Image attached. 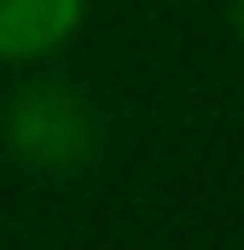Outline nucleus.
<instances>
[{
    "label": "nucleus",
    "mask_w": 244,
    "mask_h": 250,
    "mask_svg": "<svg viewBox=\"0 0 244 250\" xmlns=\"http://www.w3.org/2000/svg\"><path fill=\"white\" fill-rule=\"evenodd\" d=\"M0 134L18 163H29L41 175H76L99 151V111L70 82H23L6 99Z\"/></svg>",
    "instance_id": "1"
},
{
    "label": "nucleus",
    "mask_w": 244,
    "mask_h": 250,
    "mask_svg": "<svg viewBox=\"0 0 244 250\" xmlns=\"http://www.w3.org/2000/svg\"><path fill=\"white\" fill-rule=\"evenodd\" d=\"M81 29V0H0V64L53 59Z\"/></svg>",
    "instance_id": "2"
},
{
    "label": "nucleus",
    "mask_w": 244,
    "mask_h": 250,
    "mask_svg": "<svg viewBox=\"0 0 244 250\" xmlns=\"http://www.w3.org/2000/svg\"><path fill=\"white\" fill-rule=\"evenodd\" d=\"M233 18H239V29H244V0H239V6H233Z\"/></svg>",
    "instance_id": "3"
}]
</instances>
